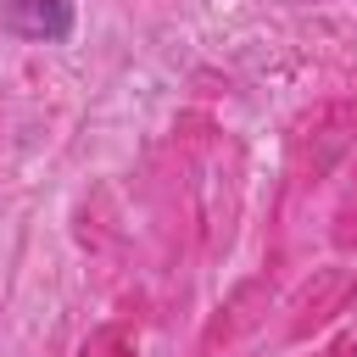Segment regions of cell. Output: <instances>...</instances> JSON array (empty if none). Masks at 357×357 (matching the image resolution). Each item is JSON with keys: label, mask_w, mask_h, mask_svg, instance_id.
Returning a JSON list of instances; mask_svg holds the SVG:
<instances>
[{"label": "cell", "mask_w": 357, "mask_h": 357, "mask_svg": "<svg viewBox=\"0 0 357 357\" xmlns=\"http://www.w3.org/2000/svg\"><path fill=\"white\" fill-rule=\"evenodd\" d=\"M6 22L28 39H61L67 33V0H6Z\"/></svg>", "instance_id": "cell-1"}]
</instances>
